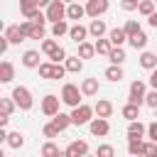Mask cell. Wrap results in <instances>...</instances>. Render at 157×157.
Masks as SVG:
<instances>
[{
	"instance_id": "40",
	"label": "cell",
	"mask_w": 157,
	"mask_h": 157,
	"mask_svg": "<svg viewBox=\"0 0 157 157\" xmlns=\"http://www.w3.org/2000/svg\"><path fill=\"white\" fill-rule=\"evenodd\" d=\"M96 155H98V157H113V155H115V150H113V145H98Z\"/></svg>"
},
{
	"instance_id": "9",
	"label": "cell",
	"mask_w": 157,
	"mask_h": 157,
	"mask_svg": "<svg viewBox=\"0 0 157 157\" xmlns=\"http://www.w3.org/2000/svg\"><path fill=\"white\" fill-rule=\"evenodd\" d=\"M64 155L66 157H83V155H88V142L86 140H74V142H69Z\"/></svg>"
},
{
	"instance_id": "31",
	"label": "cell",
	"mask_w": 157,
	"mask_h": 157,
	"mask_svg": "<svg viewBox=\"0 0 157 157\" xmlns=\"http://www.w3.org/2000/svg\"><path fill=\"white\" fill-rule=\"evenodd\" d=\"M44 34H47V29H44V22H37V20H32V34H29V39H44Z\"/></svg>"
},
{
	"instance_id": "12",
	"label": "cell",
	"mask_w": 157,
	"mask_h": 157,
	"mask_svg": "<svg viewBox=\"0 0 157 157\" xmlns=\"http://www.w3.org/2000/svg\"><path fill=\"white\" fill-rule=\"evenodd\" d=\"M5 37H7L12 44H20L22 39H27V37L22 34V27H20V25H7V27H5Z\"/></svg>"
},
{
	"instance_id": "14",
	"label": "cell",
	"mask_w": 157,
	"mask_h": 157,
	"mask_svg": "<svg viewBox=\"0 0 157 157\" xmlns=\"http://www.w3.org/2000/svg\"><path fill=\"white\" fill-rule=\"evenodd\" d=\"M15 78V66H12V61H0V83H10Z\"/></svg>"
},
{
	"instance_id": "49",
	"label": "cell",
	"mask_w": 157,
	"mask_h": 157,
	"mask_svg": "<svg viewBox=\"0 0 157 157\" xmlns=\"http://www.w3.org/2000/svg\"><path fill=\"white\" fill-rule=\"evenodd\" d=\"M147 22H150V27H155V29H157V10H155V12L147 17Z\"/></svg>"
},
{
	"instance_id": "36",
	"label": "cell",
	"mask_w": 157,
	"mask_h": 157,
	"mask_svg": "<svg viewBox=\"0 0 157 157\" xmlns=\"http://www.w3.org/2000/svg\"><path fill=\"white\" fill-rule=\"evenodd\" d=\"M42 132H44V137H49V140H52V137H59V132H61V130H59V128H56V123L52 120V123H47V125L42 128Z\"/></svg>"
},
{
	"instance_id": "45",
	"label": "cell",
	"mask_w": 157,
	"mask_h": 157,
	"mask_svg": "<svg viewBox=\"0 0 157 157\" xmlns=\"http://www.w3.org/2000/svg\"><path fill=\"white\" fill-rule=\"evenodd\" d=\"M20 27H22V34L29 39V34H32V20H25V22H20Z\"/></svg>"
},
{
	"instance_id": "1",
	"label": "cell",
	"mask_w": 157,
	"mask_h": 157,
	"mask_svg": "<svg viewBox=\"0 0 157 157\" xmlns=\"http://www.w3.org/2000/svg\"><path fill=\"white\" fill-rule=\"evenodd\" d=\"M81 96H83L81 86H76V83H64V88H61V103L76 108V105H81Z\"/></svg>"
},
{
	"instance_id": "23",
	"label": "cell",
	"mask_w": 157,
	"mask_h": 157,
	"mask_svg": "<svg viewBox=\"0 0 157 157\" xmlns=\"http://www.w3.org/2000/svg\"><path fill=\"white\" fill-rule=\"evenodd\" d=\"M120 113H123V118H128V120H137V118H140V105L128 101V103L123 105V110H120Z\"/></svg>"
},
{
	"instance_id": "30",
	"label": "cell",
	"mask_w": 157,
	"mask_h": 157,
	"mask_svg": "<svg viewBox=\"0 0 157 157\" xmlns=\"http://www.w3.org/2000/svg\"><path fill=\"white\" fill-rule=\"evenodd\" d=\"M108 59H110V64H123L125 61V49L123 47H113L108 52Z\"/></svg>"
},
{
	"instance_id": "32",
	"label": "cell",
	"mask_w": 157,
	"mask_h": 157,
	"mask_svg": "<svg viewBox=\"0 0 157 157\" xmlns=\"http://www.w3.org/2000/svg\"><path fill=\"white\" fill-rule=\"evenodd\" d=\"M110 49H113V42H110V39H103V37L96 39V54H105V56H108Z\"/></svg>"
},
{
	"instance_id": "46",
	"label": "cell",
	"mask_w": 157,
	"mask_h": 157,
	"mask_svg": "<svg viewBox=\"0 0 157 157\" xmlns=\"http://www.w3.org/2000/svg\"><path fill=\"white\" fill-rule=\"evenodd\" d=\"M147 137H150V140H155V142H157V120H155V123H150V125H147Z\"/></svg>"
},
{
	"instance_id": "28",
	"label": "cell",
	"mask_w": 157,
	"mask_h": 157,
	"mask_svg": "<svg viewBox=\"0 0 157 157\" xmlns=\"http://www.w3.org/2000/svg\"><path fill=\"white\" fill-rule=\"evenodd\" d=\"M142 150H145L142 137H130V140H128V152H130V155H142Z\"/></svg>"
},
{
	"instance_id": "20",
	"label": "cell",
	"mask_w": 157,
	"mask_h": 157,
	"mask_svg": "<svg viewBox=\"0 0 157 157\" xmlns=\"http://www.w3.org/2000/svg\"><path fill=\"white\" fill-rule=\"evenodd\" d=\"M128 42H130V47H132V49H145V47H147V34L140 29V32L130 34V37H128Z\"/></svg>"
},
{
	"instance_id": "38",
	"label": "cell",
	"mask_w": 157,
	"mask_h": 157,
	"mask_svg": "<svg viewBox=\"0 0 157 157\" xmlns=\"http://www.w3.org/2000/svg\"><path fill=\"white\" fill-rule=\"evenodd\" d=\"M56 47H59V44H56V37H54V39H42V52H44L47 56H49Z\"/></svg>"
},
{
	"instance_id": "17",
	"label": "cell",
	"mask_w": 157,
	"mask_h": 157,
	"mask_svg": "<svg viewBox=\"0 0 157 157\" xmlns=\"http://www.w3.org/2000/svg\"><path fill=\"white\" fill-rule=\"evenodd\" d=\"M108 39L113 42V47H123V42L128 39V32H125V27H113V29L108 32Z\"/></svg>"
},
{
	"instance_id": "16",
	"label": "cell",
	"mask_w": 157,
	"mask_h": 157,
	"mask_svg": "<svg viewBox=\"0 0 157 157\" xmlns=\"http://www.w3.org/2000/svg\"><path fill=\"white\" fill-rule=\"evenodd\" d=\"M105 32H108L105 22H103V20H98V17H93V20H91V25H88V34L98 39V37H103Z\"/></svg>"
},
{
	"instance_id": "22",
	"label": "cell",
	"mask_w": 157,
	"mask_h": 157,
	"mask_svg": "<svg viewBox=\"0 0 157 157\" xmlns=\"http://www.w3.org/2000/svg\"><path fill=\"white\" fill-rule=\"evenodd\" d=\"M123 76H125V74H123L120 64H110V66L105 69V78H108V81H113V83H120V81H123Z\"/></svg>"
},
{
	"instance_id": "19",
	"label": "cell",
	"mask_w": 157,
	"mask_h": 157,
	"mask_svg": "<svg viewBox=\"0 0 157 157\" xmlns=\"http://www.w3.org/2000/svg\"><path fill=\"white\" fill-rule=\"evenodd\" d=\"M140 66L147 69V71L157 69V54H155V52H142V54H140Z\"/></svg>"
},
{
	"instance_id": "27",
	"label": "cell",
	"mask_w": 157,
	"mask_h": 157,
	"mask_svg": "<svg viewBox=\"0 0 157 157\" xmlns=\"http://www.w3.org/2000/svg\"><path fill=\"white\" fill-rule=\"evenodd\" d=\"M12 150H20L22 145H25V135L22 132H7V140H5Z\"/></svg>"
},
{
	"instance_id": "13",
	"label": "cell",
	"mask_w": 157,
	"mask_h": 157,
	"mask_svg": "<svg viewBox=\"0 0 157 157\" xmlns=\"http://www.w3.org/2000/svg\"><path fill=\"white\" fill-rule=\"evenodd\" d=\"M22 66L27 69H39V52L37 49H27L22 54Z\"/></svg>"
},
{
	"instance_id": "48",
	"label": "cell",
	"mask_w": 157,
	"mask_h": 157,
	"mask_svg": "<svg viewBox=\"0 0 157 157\" xmlns=\"http://www.w3.org/2000/svg\"><path fill=\"white\" fill-rule=\"evenodd\" d=\"M150 86L157 88V69H152V74H150Z\"/></svg>"
},
{
	"instance_id": "52",
	"label": "cell",
	"mask_w": 157,
	"mask_h": 157,
	"mask_svg": "<svg viewBox=\"0 0 157 157\" xmlns=\"http://www.w3.org/2000/svg\"><path fill=\"white\" fill-rule=\"evenodd\" d=\"M64 2H66V5H69V2H74V0H64Z\"/></svg>"
},
{
	"instance_id": "34",
	"label": "cell",
	"mask_w": 157,
	"mask_h": 157,
	"mask_svg": "<svg viewBox=\"0 0 157 157\" xmlns=\"http://www.w3.org/2000/svg\"><path fill=\"white\" fill-rule=\"evenodd\" d=\"M0 108H2V113L5 115H12V110L17 108V103H15V98L10 96V98H0Z\"/></svg>"
},
{
	"instance_id": "44",
	"label": "cell",
	"mask_w": 157,
	"mask_h": 157,
	"mask_svg": "<svg viewBox=\"0 0 157 157\" xmlns=\"http://www.w3.org/2000/svg\"><path fill=\"white\" fill-rule=\"evenodd\" d=\"M125 32H128V37L135 34V32H140V22H137V20H128V22H125Z\"/></svg>"
},
{
	"instance_id": "42",
	"label": "cell",
	"mask_w": 157,
	"mask_h": 157,
	"mask_svg": "<svg viewBox=\"0 0 157 157\" xmlns=\"http://www.w3.org/2000/svg\"><path fill=\"white\" fill-rule=\"evenodd\" d=\"M120 7H123L125 12H132V10L140 7V0H120Z\"/></svg>"
},
{
	"instance_id": "50",
	"label": "cell",
	"mask_w": 157,
	"mask_h": 157,
	"mask_svg": "<svg viewBox=\"0 0 157 157\" xmlns=\"http://www.w3.org/2000/svg\"><path fill=\"white\" fill-rule=\"evenodd\" d=\"M7 123H10V115L2 113V115H0V128H7Z\"/></svg>"
},
{
	"instance_id": "33",
	"label": "cell",
	"mask_w": 157,
	"mask_h": 157,
	"mask_svg": "<svg viewBox=\"0 0 157 157\" xmlns=\"http://www.w3.org/2000/svg\"><path fill=\"white\" fill-rule=\"evenodd\" d=\"M155 7H157V2H155V0H140L137 12H140V15H145V17H150V15L155 12Z\"/></svg>"
},
{
	"instance_id": "51",
	"label": "cell",
	"mask_w": 157,
	"mask_h": 157,
	"mask_svg": "<svg viewBox=\"0 0 157 157\" xmlns=\"http://www.w3.org/2000/svg\"><path fill=\"white\" fill-rule=\"evenodd\" d=\"M37 2H39V7H49V2H52V0H37Z\"/></svg>"
},
{
	"instance_id": "47",
	"label": "cell",
	"mask_w": 157,
	"mask_h": 157,
	"mask_svg": "<svg viewBox=\"0 0 157 157\" xmlns=\"http://www.w3.org/2000/svg\"><path fill=\"white\" fill-rule=\"evenodd\" d=\"M10 44H12V42H10V39H7V37H5V34H2V37H0V54H5V52H7V47H10Z\"/></svg>"
},
{
	"instance_id": "10",
	"label": "cell",
	"mask_w": 157,
	"mask_h": 157,
	"mask_svg": "<svg viewBox=\"0 0 157 157\" xmlns=\"http://www.w3.org/2000/svg\"><path fill=\"white\" fill-rule=\"evenodd\" d=\"M86 34H88V27H83L81 22H76V25L69 27V39L76 42V44H81V42L86 39Z\"/></svg>"
},
{
	"instance_id": "4",
	"label": "cell",
	"mask_w": 157,
	"mask_h": 157,
	"mask_svg": "<svg viewBox=\"0 0 157 157\" xmlns=\"http://www.w3.org/2000/svg\"><path fill=\"white\" fill-rule=\"evenodd\" d=\"M66 17V2L64 0H52L49 7H47V20L49 22H59Z\"/></svg>"
},
{
	"instance_id": "15",
	"label": "cell",
	"mask_w": 157,
	"mask_h": 157,
	"mask_svg": "<svg viewBox=\"0 0 157 157\" xmlns=\"http://www.w3.org/2000/svg\"><path fill=\"white\" fill-rule=\"evenodd\" d=\"M93 110H96V115H101V118H110V115H113V103H110L108 98H101V101H96Z\"/></svg>"
},
{
	"instance_id": "25",
	"label": "cell",
	"mask_w": 157,
	"mask_h": 157,
	"mask_svg": "<svg viewBox=\"0 0 157 157\" xmlns=\"http://www.w3.org/2000/svg\"><path fill=\"white\" fill-rule=\"evenodd\" d=\"M93 54H96V42L91 44V42H86V39H83V42L78 44V56H81V59H91Z\"/></svg>"
},
{
	"instance_id": "43",
	"label": "cell",
	"mask_w": 157,
	"mask_h": 157,
	"mask_svg": "<svg viewBox=\"0 0 157 157\" xmlns=\"http://www.w3.org/2000/svg\"><path fill=\"white\" fill-rule=\"evenodd\" d=\"M145 105H150L152 110L157 108V88H152V91H150V93L145 96Z\"/></svg>"
},
{
	"instance_id": "3",
	"label": "cell",
	"mask_w": 157,
	"mask_h": 157,
	"mask_svg": "<svg viewBox=\"0 0 157 157\" xmlns=\"http://www.w3.org/2000/svg\"><path fill=\"white\" fill-rule=\"evenodd\" d=\"M93 108L91 105H86V103H81V105H76L74 110H71V123L74 125H88L91 120H93Z\"/></svg>"
},
{
	"instance_id": "18",
	"label": "cell",
	"mask_w": 157,
	"mask_h": 157,
	"mask_svg": "<svg viewBox=\"0 0 157 157\" xmlns=\"http://www.w3.org/2000/svg\"><path fill=\"white\" fill-rule=\"evenodd\" d=\"M147 132V125L145 123H140V120H130L128 123V140L130 137H142Z\"/></svg>"
},
{
	"instance_id": "53",
	"label": "cell",
	"mask_w": 157,
	"mask_h": 157,
	"mask_svg": "<svg viewBox=\"0 0 157 157\" xmlns=\"http://www.w3.org/2000/svg\"><path fill=\"white\" fill-rule=\"evenodd\" d=\"M155 2H157V0H155Z\"/></svg>"
},
{
	"instance_id": "37",
	"label": "cell",
	"mask_w": 157,
	"mask_h": 157,
	"mask_svg": "<svg viewBox=\"0 0 157 157\" xmlns=\"http://www.w3.org/2000/svg\"><path fill=\"white\" fill-rule=\"evenodd\" d=\"M42 155H44V157H56V155H61V152H59V147H56V145L49 140V142H44V147H42Z\"/></svg>"
},
{
	"instance_id": "39",
	"label": "cell",
	"mask_w": 157,
	"mask_h": 157,
	"mask_svg": "<svg viewBox=\"0 0 157 157\" xmlns=\"http://www.w3.org/2000/svg\"><path fill=\"white\" fill-rule=\"evenodd\" d=\"M49 59H52L54 64H61V61L66 59V52H64V47H56V49H54V52L49 54Z\"/></svg>"
},
{
	"instance_id": "21",
	"label": "cell",
	"mask_w": 157,
	"mask_h": 157,
	"mask_svg": "<svg viewBox=\"0 0 157 157\" xmlns=\"http://www.w3.org/2000/svg\"><path fill=\"white\" fill-rule=\"evenodd\" d=\"M64 66H66L69 74H78V71L83 69V61H81V56L76 54V56H66V59H64Z\"/></svg>"
},
{
	"instance_id": "7",
	"label": "cell",
	"mask_w": 157,
	"mask_h": 157,
	"mask_svg": "<svg viewBox=\"0 0 157 157\" xmlns=\"http://www.w3.org/2000/svg\"><path fill=\"white\" fill-rule=\"evenodd\" d=\"M145 81H132L130 83V93H128V101L130 103H137V105H142L145 103Z\"/></svg>"
},
{
	"instance_id": "35",
	"label": "cell",
	"mask_w": 157,
	"mask_h": 157,
	"mask_svg": "<svg viewBox=\"0 0 157 157\" xmlns=\"http://www.w3.org/2000/svg\"><path fill=\"white\" fill-rule=\"evenodd\" d=\"M39 76H42V78H52V76H54V61L39 64Z\"/></svg>"
},
{
	"instance_id": "5",
	"label": "cell",
	"mask_w": 157,
	"mask_h": 157,
	"mask_svg": "<svg viewBox=\"0 0 157 157\" xmlns=\"http://www.w3.org/2000/svg\"><path fill=\"white\" fill-rule=\"evenodd\" d=\"M88 130H91V135H96V137H105L108 132H110V123H108V118H93L91 123H88Z\"/></svg>"
},
{
	"instance_id": "26",
	"label": "cell",
	"mask_w": 157,
	"mask_h": 157,
	"mask_svg": "<svg viewBox=\"0 0 157 157\" xmlns=\"http://www.w3.org/2000/svg\"><path fill=\"white\" fill-rule=\"evenodd\" d=\"M52 120L56 123V128H59L61 132H64V130H66L69 125H74V123H71V113H69V115H66V113H56V115H54Z\"/></svg>"
},
{
	"instance_id": "6",
	"label": "cell",
	"mask_w": 157,
	"mask_h": 157,
	"mask_svg": "<svg viewBox=\"0 0 157 157\" xmlns=\"http://www.w3.org/2000/svg\"><path fill=\"white\" fill-rule=\"evenodd\" d=\"M108 7H110V0H88L86 2V15L88 17H101V15L108 12Z\"/></svg>"
},
{
	"instance_id": "41",
	"label": "cell",
	"mask_w": 157,
	"mask_h": 157,
	"mask_svg": "<svg viewBox=\"0 0 157 157\" xmlns=\"http://www.w3.org/2000/svg\"><path fill=\"white\" fill-rule=\"evenodd\" d=\"M142 155H147V157H157V142H155V140L145 142V150H142Z\"/></svg>"
},
{
	"instance_id": "8",
	"label": "cell",
	"mask_w": 157,
	"mask_h": 157,
	"mask_svg": "<svg viewBox=\"0 0 157 157\" xmlns=\"http://www.w3.org/2000/svg\"><path fill=\"white\" fill-rule=\"evenodd\" d=\"M59 96H54V93H47L44 98H42V113L44 115H49V118H54L56 113H59Z\"/></svg>"
},
{
	"instance_id": "2",
	"label": "cell",
	"mask_w": 157,
	"mask_h": 157,
	"mask_svg": "<svg viewBox=\"0 0 157 157\" xmlns=\"http://www.w3.org/2000/svg\"><path fill=\"white\" fill-rule=\"evenodd\" d=\"M12 98H15V103H17L20 110H29L34 105V98H32V93H29L27 86H15L12 88Z\"/></svg>"
},
{
	"instance_id": "11",
	"label": "cell",
	"mask_w": 157,
	"mask_h": 157,
	"mask_svg": "<svg viewBox=\"0 0 157 157\" xmlns=\"http://www.w3.org/2000/svg\"><path fill=\"white\" fill-rule=\"evenodd\" d=\"M83 15H86V5H78L76 0L66 5V17H69V20H76V22H78Z\"/></svg>"
},
{
	"instance_id": "29",
	"label": "cell",
	"mask_w": 157,
	"mask_h": 157,
	"mask_svg": "<svg viewBox=\"0 0 157 157\" xmlns=\"http://www.w3.org/2000/svg\"><path fill=\"white\" fill-rule=\"evenodd\" d=\"M64 34H69V25L64 22V20H59V22H52V37H64Z\"/></svg>"
},
{
	"instance_id": "24",
	"label": "cell",
	"mask_w": 157,
	"mask_h": 157,
	"mask_svg": "<svg viewBox=\"0 0 157 157\" xmlns=\"http://www.w3.org/2000/svg\"><path fill=\"white\" fill-rule=\"evenodd\" d=\"M81 91H83V96H96L98 93V78H83Z\"/></svg>"
}]
</instances>
